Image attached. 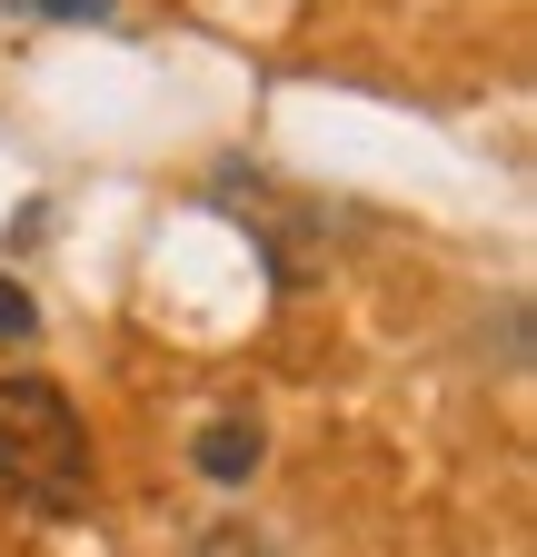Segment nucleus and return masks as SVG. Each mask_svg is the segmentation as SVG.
I'll list each match as a JSON object with an SVG mask.
<instances>
[{
  "label": "nucleus",
  "mask_w": 537,
  "mask_h": 557,
  "mask_svg": "<svg viewBox=\"0 0 537 557\" xmlns=\"http://www.w3.org/2000/svg\"><path fill=\"white\" fill-rule=\"evenodd\" d=\"M0 338H40V299L21 278H0Z\"/></svg>",
  "instance_id": "20e7f679"
},
{
  "label": "nucleus",
  "mask_w": 537,
  "mask_h": 557,
  "mask_svg": "<svg viewBox=\"0 0 537 557\" xmlns=\"http://www.w3.org/2000/svg\"><path fill=\"white\" fill-rule=\"evenodd\" d=\"M189 458H199V478H210V487H239V478H259L268 438H259V418H210Z\"/></svg>",
  "instance_id": "f03ea898"
},
{
  "label": "nucleus",
  "mask_w": 537,
  "mask_h": 557,
  "mask_svg": "<svg viewBox=\"0 0 537 557\" xmlns=\"http://www.w3.org/2000/svg\"><path fill=\"white\" fill-rule=\"evenodd\" d=\"M21 11H40V21H110V0H21Z\"/></svg>",
  "instance_id": "39448f33"
},
{
  "label": "nucleus",
  "mask_w": 537,
  "mask_h": 557,
  "mask_svg": "<svg viewBox=\"0 0 537 557\" xmlns=\"http://www.w3.org/2000/svg\"><path fill=\"white\" fill-rule=\"evenodd\" d=\"M0 498L50 528L90 508V429L50 379H0Z\"/></svg>",
  "instance_id": "f257e3e1"
},
{
  "label": "nucleus",
  "mask_w": 537,
  "mask_h": 557,
  "mask_svg": "<svg viewBox=\"0 0 537 557\" xmlns=\"http://www.w3.org/2000/svg\"><path fill=\"white\" fill-rule=\"evenodd\" d=\"M189 557H268V537H259L249 518H220V528H199V537H189Z\"/></svg>",
  "instance_id": "7ed1b4c3"
}]
</instances>
